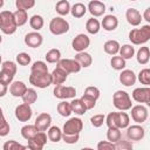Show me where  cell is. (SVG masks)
<instances>
[{
    "instance_id": "cell-59",
    "label": "cell",
    "mask_w": 150,
    "mask_h": 150,
    "mask_svg": "<svg viewBox=\"0 0 150 150\" xmlns=\"http://www.w3.org/2000/svg\"><path fill=\"white\" fill-rule=\"evenodd\" d=\"M4 116V112H2V109L0 108V117H2Z\"/></svg>"
},
{
    "instance_id": "cell-40",
    "label": "cell",
    "mask_w": 150,
    "mask_h": 150,
    "mask_svg": "<svg viewBox=\"0 0 150 150\" xmlns=\"http://www.w3.org/2000/svg\"><path fill=\"white\" fill-rule=\"evenodd\" d=\"M121 137H122V134H121V131H120L118 128H109L108 129V131H107V138H108L109 142L115 143L118 139H121Z\"/></svg>"
},
{
    "instance_id": "cell-4",
    "label": "cell",
    "mask_w": 150,
    "mask_h": 150,
    "mask_svg": "<svg viewBox=\"0 0 150 150\" xmlns=\"http://www.w3.org/2000/svg\"><path fill=\"white\" fill-rule=\"evenodd\" d=\"M49 30L54 35H62V34H64L69 30V23H68L67 20H64L60 16H56V18L50 20Z\"/></svg>"
},
{
    "instance_id": "cell-21",
    "label": "cell",
    "mask_w": 150,
    "mask_h": 150,
    "mask_svg": "<svg viewBox=\"0 0 150 150\" xmlns=\"http://www.w3.org/2000/svg\"><path fill=\"white\" fill-rule=\"evenodd\" d=\"M125 19L131 26H138L141 23V21H142V15L137 9L129 8L125 12Z\"/></svg>"
},
{
    "instance_id": "cell-22",
    "label": "cell",
    "mask_w": 150,
    "mask_h": 150,
    "mask_svg": "<svg viewBox=\"0 0 150 150\" xmlns=\"http://www.w3.org/2000/svg\"><path fill=\"white\" fill-rule=\"evenodd\" d=\"M26 90H27V87L22 81H15V82L11 83L9 93L14 97H22V95L25 94Z\"/></svg>"
},
{
    "instance_id": "cell-46",
    "label": "cell",
    "mask_w": 150,
    "mask_h": 150,
    "mask_svg": "<svg viewBox=\"0 0 150 150\" xmlns=\"http://www.w3.org/2000/svg\"><path fill=\"white\" fill-rule=\"evenodd\" d=\"M80 100L82 101V103H83V105L86 107L87 110L93 109V108L95 107V104H96V100H95V98H93V97H90V96H88V95H84V94H83V96H82Z\"/></svg>"
},
{
    "instance_id": "cell-7",
    "label": "cell",
    "mask_w": 150,
    "mask_h": 150,
    "mask_svg": "<svg viewBox=\"0 0 150 150\" xmlns=\"http://www.w3.org/2000/svg\"><path fill=\"white\" fill-rule=\"evenodd\" d=\"M15 117L20 121V122H27L32 118V115H33V110L30 108V104H27V103H22V104H19L16 108H15Z\"/></svg>"
},
{
    "instance_id": "cell-30",
    "label": "cell",
    "mask_w": 150,
    "mask_h": 150,
    "mask_svg": "<svg viewBox=\"0 0 150 150\" xmlns=\"http://www.w3.org/2000/svg\"><path fill=\"white\" fill-rule=\"evenodd\" d=\"M70 107H71V111L75 112L76 115H83L87 111L86 107L83 105V103L80 98H74L70 102Z\"/></svg>"
},
{
    "instance_id": "cell-8",
    "label": "cell",
    "mask_w": 150,
    "mask_h": 150,
    "mask_svg": "<svg viewBox=\"0 0 150 150\" xmlns=\"http://www.w3.org/2000/svg\"><path fill=\"white\" fill-rule=\"evenodd\" d=\"M83 128V122L81 118L73 117L68 120L63 125V132L64 134H80V131Z\"/></svg>"
},
{
    "instance_id": "cell-6",
    "label": "cell",
    "mask_w": 150,
    "mask_h": 150,
    "mask_svg": "<svg viewBox=\"0 0 150 150\" xmlns=\"http://www.w3.org/2000/svg\"><path fill=\"white\" fill-rule=\"evenodd\" d=\"M76 95V89L74 87H64L63 84H57L54 88V96L60 100L74 98Z\"/></svg>"
},
{
    "instance_id": "cell-16",
    "label": "cell",
    "mask_w": 150,
    "mask_h": 150,
    "mask_svg": "<svg viewBox=\"0 0 150 150\" xmlns=\"http://www.w3.org/2000/svg\"><path fill=\"white\" fill-rule=\"evenodd\" d=\"M127 136L129 139L131 141H141L143 137H144V129L138 125V124H135V125H128L127 127Z\"/></svg>"
},
{
    "instance_id": "cell-11",
    "label": "cell",
    "mask_w": 150,
    "mask_h": 150,
    "mask_svg": "<svg viewBox=\"0 0 150 150\" xmlns=\"http://www.w3.org/2000/svg\"><path fill=\"white\" fill-rule=\"evenodd\" d=\"M132 98L138 103L150 104V88L149 87H142V88L134 89Z\"/></svg>"
},
{
    "instance_id": "cell-56",
    "label": "cell",
    "mask_w": 150,
    "mask_h": 150,
    "mask_svg": "<svg viewBox=\"0 0 150 150\" xmlns=\"http://www.w3.org/2000/svg\"><path fill=\"white\" fill-rule=\"evenodd\" d=\"M7 90H8V86L0 82V97H4L7 94Z\"/></svg>"
},
{
    "instance_id": "cell-55",
    "label": "cell",
    "mask_w": 150,
    "mask_h": 150,
    "mask_svg": "<svg viewBox=\"0 0 150 150\" xmlns=\"http://www.w3.org/2000/svg\"><path fill=\"white\" fill-rule=\"evenodd\" d=\"M98 150H115V143L109 141H101L97 143Z\"/></svg>"
},
{
    "instance_id": "cell-50",
    "label": "cell",
    "mask_w": 150,
    "mask_h": 150,
    "mask_svg": "<svg viewBox=\"0 0 150 150\" xmlns=\"http://www.w3.org/2000/svg\"><path fill=\"white\" fill-rule=\"evenodd\" d=\"M9 130H11V128H9V124H8V122L6 121V118L2 116V117H0V136H7L8 135V132H9Z\"/></svg>"
},
{
    "instance_id": "cell-43",
    "label": "cell",
    "mask_w": 150,
    "mask_h": 150,
    "mask_svg": "<svg viewBox=\"0 0 150 150\" xmlns=\"http://www.w3.org/2000/svg\"><path fill=\"white\" fill-rule=\"evenodd\" d=\"M138 80L142 84L149 86L150 84V69L149 68H144L139 71L138 74Z\"/></svg>"
},
{
    "instance_id": "cell-36",
    "label": "cell",
    "mask_w": 150,
    "mask_h": 150,
    "mask_svg": "<svg viewBox=\"0 0 150 150\" xmlns=\"http://www.w3.org/2000/svg\"><path fill=\"white\" fill-rule=\"evenodd\" d=\"M110 64L115 70H122L127 66L125 64V60L120 55H114L111 57V60H110Z\"/></svg>"
},
{
    "instance_id": "cell-33",
    "label": "cell",
    "mask_w": 150,
    "mask_h": 150,
    "mask_svg": "<svg viewBox=\"0 0 150 150\" xmlns=\"http://www.w3.org/2000/svg\"><path fill=\"white\" fill-rule=\"evenodd\" d=\"M38 100V94L34 89L32 88H27V90L25 91V94L22 95V101L23 103H27V104H33L35 103V101Z\"/></svg>"
},
{
    "instance_id": "cell-45",
    "label": "cell",
    "mask_w": 150,
    "mask_h": 150,
    "mask_svg": "<svg viewBox=\"0 0 150 150\" xmlns=\"http://www.w3.org/2000/svg\"><path fill=\"white\" fill-rule=\"evenodd\" d=\"M1 70H5L12 75H15L16 73V64L13 62V61H5L2 62V66H1Z\"/></svg>"
},
{
    "instance_id": "cell-31",
    "label": "cell",
    "mask_w": 150,
    "mask_h": 150,
    "mask_svg": "<svg viewBox=\"0 0 150 150\" xmlns=\"http://www.w3.org/2000/svg\"><path fill=\"white\" fill-rule=\"evenodd\" d=\"M55 11L60 15H67L68 13H70V5H69V2L67 0H59L56 2Z\"/></svg>"
},
{
    "instance_id": "cell-49",
    "label": "cell",
    "mask_w": 150,
    "mask_h": 150,
    "mask_svg": "<svg viewBox=\"0 0 150 150\" xmlns=\"http://www.w3.org/2000/svg\"><path fill=\"white\" fill-rule=\"evenodd\" d=\"M80 134H64L62 132V139L68 144H74L79 141Z\"/></svg>"
},
{
    "instance_id": "cell-57",
    "label": "cell",
    "mask_w": 150,
    "mask_h": 150,
    "mask_svg": "<svg viewBox=\"0 0 150 150\" xmlns=\"http://www.w3.org/2000/svg\"><path fill=\"white\" fill-rule=\"evenodd\" d=\"M144 20H146L148 22H150V8H146L144 11Z\"/></svg>"
},
{
    "instance_id": "cell-53",
    "label": "cell",
    "mask_w": 150,
    "mask_h": 150,
    "mask_svg": "<svg viewBox=\"0 0 150 150\" xmlns=\"http://www.w3.org/2000/svg\"><path fill=\"white\" fill-rule=\"evenodd\" d=\"M115 149H118V150H131L132 149V144L129 141L118 139L117 142H115Z\"/></svg>"
},
{
    "instance_id": "cell-48",
    "label": "cell",
    "mask_w": 150,
    "mask_h": 150,
    "mask_svg": "<svg viewBox=\"0 0 150 150\" xmlns=\"http://www.w3.org/2000/svg\"><path fill=\"white\" fill-rule=\"evenodd\" d=\"M18 149H26V146L18 143L16 141H7L4 144V150H18Z\"/></svg>"
},
{
    "instance_id": "cell-18",
    "label": "cell",
    "mask_w": 150,
    "mask_h": 150,
    "mask_svg": "<svg viewBox=\"0 0 150 150\" xmlns=\"http://www.w3.org/2000/svg\"><path fill=\"white\" fill-rule=\"evenodd\" d=\"M120 82L125 86V87H130L132 84H135L136 82V75L132 70L130 69H124L122 70V73L120 74Z\"/></svg>"
},
{
    "instance_id": "cell-23",
    "label": "cell",
    "mask_w": 150,
    "mask_h": 150,
    "mask_svg": "<svg viewBox=\"0 0 150 150\" xmlns=\"http://www.w3.org/2000/svg\"><path fill=\"white\" fill-rule=\"evenodd\" d=\"M75 60L80 63L81 67L87 68L93 63V57L90 54L86 53V52H77V54L75 55Z\"/></svg>"
},
{
    "instance_id": "cell-14",
    "label": "cell",
    "mask_w": 150,
    "mask_h": 150,
    "mask_svg": "<svg viewBox=\"0 0 150 150\" xmlns=\"http://www.w3.org/2000/svg\"><path fill=\"white\" fill-rule=\"evenodd\" d=\"M42 41H43V38L38 30L36 32H30V33L26 34V36H25V43L30 48L40 47L42 45Z\"/></svg>"
},
{
    "instance_id": "cell-63",
    "label": "cell",
    "mask_w": 150,
    "mask_h": 150,
    "mask_svg": "<svg viewBox=\"0 0 150 150\" xmlns=\"http://www.w3.org/2000/svg\"><path fill=\"white\" fill-rule=\"evenodd\" d=\"M0 25H1V19H0Z\"/></svg>"
},
{
    "instance_id": "cell-60",
    "label": "cell",
    "mask_w": 150,
    "mask_h": 150,
    "mask_svg": "<svg viewBox=\"0 0 150 150\" xmlns=\"http://www.w3.org/2000/svg\"><path fill=\"white\" fill-rule=\"evenodd\" d=\"M1 41H2V39H1V36H0V43H1Z\"/></svg>"
},
{
    "instance_id": "cell-19",
    "label": "cell",
    "mask_w": 150,
    "mask_h": 150,
    "mask_svg": "<svg viewBox=\"0 0 150 150\" xmlns=\"http://www.w3.org/2000/svg\"><path fill=\"white\" fill-rule=\"evenodd\" d=\"M102 27L104 30H108V32H111V30H115L118 26V19L112 15V14H108L103 18L102 22H101Z\"/></svg>"
},
{
    "instance_id": "cell-26",
    "label": "cell",
    "mask_w": 150,
    "mask_h": 150,
    "mask_svg": "<svg viewBox=\"0 0 150 150\" xmlns=\"http://www.w3.org/2000/svg\"><path fill=\"white\" fill-rule=\"evenodd\" d=\"M86 29L89 34H97L101 29V23L98 22L97 19L90 18V19H88V21L86 23Z\"/></svg>"
},
{
    "instance_id": "cell-25",
    "label": "cell",
    "mask_w": 150,
    "mask_h": 150,
    "mask_svg": "<svg viewBox=\"0 0 150 150\" xmlns=\"http://www.w3.org/2000/svg\"><path fill=\"white\" fill-rule=\"evenodd\" d=\"M39 132V130H38V128L33 124H27V125H23L22 128H21V135H22V137L25 138V139H32L36 134Z\"/></svg>"
},
{
    "instance_id": "cell-39",
    "label": "cell",
    "mask_w": 150,
    "mask_h": 150,
    "mask_svg": "<svg viewBox=\"0 0 150 150\" xmlns=\"http://www.w3.org/2000/svg\"><path fill=\"white\" fill-rule=\"evenodd\" d=\"M43 23H45V21H43V18L41 15L35 14L29 19V25L34 30H40L43 27Z\"/></svg>"
},
{
    "instance_id": "cell-17",
    "label": "cell",
    "mask_w": 150,
    "mask_h": 150,
    "mask_svg": "<svg viewBox=\"0 0 150 150\" xmlns=\"http://www.w3.org/2000/svg\"><path fill=\"white\" fill-rule=\"evenodd\" d=\"M88 9L93 16H101L105 12V5L98 0H91L88 5Z\"/></svg>"
},
{
    "instance_id": "cell-27",
    "label": "cell",
    "mask_w": 150,
    "mask_h": 150,
    "mask_svg": "<svg viewBox=\"0 0 150 150\" xmlns=\"http://www.w3.org/2000/svg\"><path fill=\"white\" fill-rule=\"evenodd\" d=\"M13 15H14V20H15V23H16L18 27L23 26L28 20L27 11H23V9H16L13 13Z\"/></svg>"
},
{
    "instance_id": "cell-47",
    "label": "cell",
    "mask_w": 150,
    "mask_h": 150,
    "mask_svg": "<svg viewBox=\"0 0 150 150\" xmlns=\"http://www.w3.org/2000/svg\"><path fill=\"white\" fill-rule=\"evenodd\" d=\"M16 62L20 66H28L30 63V56L27 53H19L16 55Z\"/></svg>"
},
{
    "instance_id": "cell-44",
    "label": "cell",
    "mask_w": 150,
    "mask_h": 150,
    "mask_svg": "<svg viewBox=\"0 0 150 150\" xmlns=\"http://www.w3.org/2000/svg\"><path fill=\"white\" fill-rule=\"evenodd\" d=\"M107 122L108 128H118V120H117V112H110L107 118H104ZM120 129V128H118Z\"/></svg>"
},
{
    "instance_id": "cell-42",
    "label": "cell",
    "mask_w": 150,
    "mask_h": 150,
    "mask_svg": "<svg viewBox=\"0 0 150 150\" xmlns=\"http://www.w3.org/2000/svg\"><path fill=\"white\" fill-rule=\"evenodd\" d=\"M117 120H118V128L120 129L127 128L130 123V118H129V115L127 112H117Z\"/></svg>"
},
{
    "instance_id": "cell-37",
    "label": "cell",
    "mask_w": 150,
    "mask_h": 150,
    "mask_svg": "<svg viewBox=\"0 0 150 150\" xmlns=\"http://www.w3.org/2000/svg\"><path fill=\"white\" fill-rule=\"evenodd\" d=\"M48 138L52 142H59L62 138V131L59 127H49L48 128Z\"/></svg>"
},
{
    "instance_id": "cell-28",
    "label": "cell",
    "mask_w": 150,
    "mask_h": 150,
    "mask_svg": "<svg viewBox=\"0 0 150 150\" xmlns=\"http://www.w3.org/2000/svg\"><path fill=\"white\" fill-rule=\"evenodd\" d=\"M87 12V7L81 4V2H76L70 7V13L74 18H82Z\"/></svg>"
},
{
    "instance_id": "cell-24",
    "label": "cell",
    "mask_w": 150,
    "mask_h": 150,
    "mask_svg": "<svg viewBox=\"0 0 150 150\" xmlns=\"http://www.w3.org/2000/svg\"><path fill=\"white\" fill-rule=\"evenodd\" d=\"M120 47L121 46H120L118 41H116V40H109L103 45L104 52L107 54H109V55H116L118 53V50H120Z\"/></svg>"
},
{
    "instance_id": "cell-13",
    "label": "cell",
    "mask_w": 150,
    "mask_h": 150,
    "mask_svg": "<svg viewBox=\"0 0 150 150\" xmlns=\"http://www.w3.org/2000/svg\"><path fill=\"white\" fill-rule=\"evenodd\" d=\"M131 118L136 122V123H143L146 121L148 118V109L142 105V104H138V105H135V107H131Z\"/></svg>"
},
{
    "instance_id": "cell-12",
    "label": "cell",
    "mask_w": 150,
    "mask_h": 150,
    "mask_svg": "<svg viewBox=\"0 0 150 150\" xmlns=\"http://www.w3.org/2000/svg\"><path fill=\"white\" fill-rule=\"evenodd\" d=\"M57 66L61 67L63 70H66L68 74L69 73H79L82 68L75 59L74 60H71V59H62L61 60L60 59V61L57 62Z\"/></svg>"
},
{
    "instance_id": "cell-15",
    "label": "cell",
    "mask_w": 150,
    "mask_h": 150,
    "mask_svg": "<svg viewBox=\"0 0 150 150\" xmlns=\"http://www.w3.org/2000/svg\"><path fill=\"white\" fill-rule=\"evenodd\" d=\"M50 123H52V116L47 112H42L36 117L34 125L38 128L39 131H46L50 127Z\"/></svg>"
},
{
    "instance_id": "cell-62",
    "label": "cell",
    "mask_w": 150,
    "mask_h": 150,
    "mask_svg": "<svg viewBox=\"0 0 150 150\" xmlns=\"http://www.w3.org/2000/svg\"><path fill=\"white\" fill-rule=\"evenodd\" d=\"M130 1H136V0H130Z\"/></svg>"
},
{
    "instance_id": "cell-9",
    "label": "cell",
    "mask_w": 150,
    "mask_h": 150,
    "mask_svg": "<svg viewBox=\"0 0 150 150\" xmlns=\"http://www.w3.org/2000/svg\"><path fill=\"white\" fill-rule=\"evenodd\" d=\"M47 143V135L43 131H39L32 139H28V148L30 150H42Z\"/></svg>"
},
{
    "instance_id": "cell-35",
    "label": "cell",
    "mask_w": 150,
    "mask_h": 150,
    "mask_svg": "<svg viewBox=\"0 0 150 150\" xmlns=\"http://www.w3.org/2000/svg\"><path fill=\"white\" fill-rule=\"evenodd\" d=\"M57 112L63 116V117H68L70 116V114L73 112L71 111V107H70V103L67 102V101H62L57 104Z\"/></svg>"
},
{
    "instance_id": "cell-5",
    "label": "cell",
    "mask_w": 150,
    "mask_h": 150,
    "mask_svg": "<svg viewBox=\"0 0 150 150\" xmlns=\"http://www.w3.org/2000/svg\"><path fill=\"white\" fill-rule=\"evenodd\" d=\"M29 83L38 88H47L52 84V74L43 73V74H30L29 75Z\"/></svg>"
},
{
    "instance_id": "cell-61",
    "label": "cell",
    "mask_w": 150,
    "mask_h": 150,
    "mask_svg": "<svg viewBox=\"0 0 150 150\" xmlns=\"http://www.w3.org/2000/svg\"><path fill=\"white\" fill-rule=\"evenodd\" d=\"M0 63H1V56H0Z\"/></svg>"
},
{
    "instance_id": "cell-52",
    "label": "cell",
    "mask_w": 150,
    "mask_h": 150,
    "mask_svg": "<svg viewBox=\"0 0 150 150\" xmlns=\"http://www.w3.org/2000/svg\"><path fill=\"white\" fill-rule=\"evenodd\" d=\"M13 77H14V75H12V74H9V73H7L5 70H1L0 71V82L4 83V84H6V86H8V84L12 83Z\"/></svg>"
},
{
    "instance_id": "cell-38",
    "label": "cell",
    "mask_w": 150,
    "mask_h": 150,
    "mask_svg": "<svg viewBox=\"0 0 150 150\" xmlns=\"http://www.w3.org/2000/svg\"><path fill=\"white\" fill-rule=\"evenodd\" d=\"M30 71L32 74H43V73H48V67L43 61H36L33 63V66L30 67Z\"/></svg>"
},
{
    "instance_id": "cell-20",
    "label": "cell",
    "mask_w": 150,
    "mask_h": 150,
    "mask_svg": "<svg viewBox=\"0 0 150 150\" xmlns=\"http://www.w3.org/2000/svg\"><path fill=\"white\" fill-rule=\"evenodd\" d=\"M67 76H68V73L66 70H63L61 67L56 66V68L52 73V83L55 86L62 84L67 80Z\"/></svg>"
},
{
    "instance_id": "cell-34",
    "label": "cell",
    "mask_w": 150,
    "mask_h": 150,
    "mask_svg": "<svg viewBox=\"0 0 150 150\" xmlns=\"http://www.w3.org/2000/svg\"><path fill=\"white\" fill-rule=\"evenodd\" d=\"M45 57H46L48 63H57L60 61V59H61V52L59 49H56V48H53V49L47 52Z\"/></svg>"
},
{
    "instance_id": "cell-54",
    "label": "cell",
    "mask_w": 150,
    "mask_h": 150,
    "mask_svg": "<svg viewBox=\"0 0 150 150\" xmlns=\"http://www.w3.org/2000/svg\"><path fill=\"white\" fill-rule=\"evenodd\" d=\"M104 118H105V117H104L103 114H97V115H94V116L90 118V122H91V124H93L94 127L98 128V127H101V125L103 124Z\"/></svg>"
},
{
    "instance_id": "cell-58",
    "label": "cell",
    "mask_w": 150,
    "mask_h": 150,
    "mask_svg": "<svg viewBox=\"0 0 150 150\" xmlns=\"http://www.w3.org/2000/svg\"><path fill=\"white\" fill-rule=\"evenodd\" d=\"M4 6V0H0V8Z\"/></svg>"
},
{
    "instance_id": "cell-2",
    "label": "cell",
    "mask_w": 150,
    "mask_h": 150,
    "mask_svg": "<svg viewBox=\"0 0 150 150\" xmlns=\"http://www.w3.org/2000/svg\"><path fill=\"white\" fill-rule=\"evenodd\" d=\"M150 39V26L144 25L141 28H135L129 33V40L134 45H143Z\"/></svg>"
},
{
    "instance_id": "cell-1",
    "label": "cell",
    "mask_w": 150,
    "mask_h": 150,
    "mask_svg": "<svg viewBox=\"0 0 150 150\" xmlns=\"http://www.w3.org/2000/svg\"><path fill=\"white\" fill-rule=\"evenodd\" d=\"M0 19H1V25H0V29L2 30L4 34L11 35L13 33H15L18 26L15 23L14 20V15L11 11H2L0 13Z\"/></svg>"
},
{
    "instance_id": "cell-29",
    "label": "cell",
    "mask_w": 150,
    "mask_h": 150,
    "mask_svg": "<svg viewBox=\"0 0 150 150\" xmlns=\"http://www.w3.org/2000/svg\"><path fill=\"white\" fill-rule=\"evenodd\" d=\"M150 59V52L148 47H141L137 52V61L141 64H146Z\"/></svg>"
},
{
    "instance_id": "cell-10",
    "label": "cell",
    "mask_w": 150,
    "mask_h": 150,
    "mask_svg": "<svg viewBox=\"0 0 150 150\" xmlns=\"http://www.w3.org/2000/svg\"><path fill=\"white\" fill-rule=\"evenodd\" d=\"M89 45H90V39L86 34H77L71 42V47L76 52H84L89 47Z\"/></svg>"
},
{
    "instance_id": "cell-3",
    "label": "cell",
    "mask_w": 150,
    "mask_h": 150,
    "mask_svg": "<svg viewBox=\"0 0 150 150\" xmlns=\"http://www.w3.org/2000/svg\"><path fill=\"white\" fill-rule=\"evenodd\" d=\"M112 103L115 105L116 109L121 110V111H125L129 110L132 107L131 103V98L129 96V94L124 90H117L114 96H112Z\"/></svg>"
},
{
    "instance_id": "cell-41",
    "label": "cell",
    "mask_w": 150,
    "mask_h": 150,
    "mask_svg": "<svg viewBox=\"0 0 150 150\" xmlns=\"http://www.w3.org/2000/svg\"><path fill=\"white\" fill-rule=\"evenodd\" d=\"M15 6L18 9H30L35 6V0H15Z\"/></svg>"
},
{
    "instance_id": "cell-32",
    "label": "cell",
    "mask_w": 150,
    "mask_h": 150,
    "mask_svg": "<svg viewBox=\"0 0 150 150\" xmlns=\"http://www.w3.org/2000/svg\"><path fill=\"white\" fill-rule=\"evenodd\" d=\"M120 56H122L124 60H129L134 56L135 54V48L131 45H123L122 47H120Z\"/></svg>"
},
{
    "instance_id": "cell-51",
    "label": "cell",
    "mask_w": 150,
    "mask_h": 150,
    "mask_svg": "<svg viewBox=\"0 0 150 150\" xmlns=\"http://www.w3.org/2000/svg\"><path fill=\"white\" fill-rule=\"evenodd\" d=\"M84 95H88L95 100H97L100 97V89L94 87V86H90V87H87L86 90H84Z\"/></svg>"
}]
</instances>
